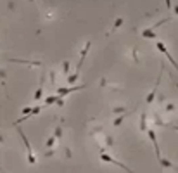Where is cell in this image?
Returning a JSON list of instances; mask_svg holds the SVG:
<instances>
[{
	"label": "cell",
	"mask_w": 178,
	"mask_h": 173,
	"mask_svg": "<svg viewBox=\"0 0 178 173\" xmlns=\"http://www.w3.org/2000/svg\"><path fill=\"white\" fill-rule=\"evenodd\" d=\"M31 113V107H24V109H23V116H28Z\"/></svg>",
	"instance_id": "22"
},
{
	"label": "cell",
	"mask_w": 178,
	"mask_h": 173,
	"mask_svg": "<svg viewBox=\"0 0 178 173\" xmlns=\"http://www.w3.org/2000/svg\"><path fill=\"white\" fill-rule=\"evenodd\" d=\"M85 88V85H76V86H62V88H57V97H66V95H69V94H73V92H76V90H83Z\"/></svg>",
	"instance_id": "3"
},
{
	"label": "cell",
	"mask_w": 178,
	"mask_h": 173,
	"mask_svg": "<svg viewBox=\"0 0 178 173\" xmlns=\"http://www.w3.org/2000/svg\"><path fill=\"white\" fill-rule=\"evenodd\" d=\"M147 135L154 145V151H156V156H158V159L161 158V151H159V142H158V135H156V130H147Z\"/></svg>",
	"instance_id": "5"
},
{
	"label": "cell",
	"mask_w": 178,
	"mask_h": 173,
	"mask_svg": "<svg viewBox=\"0 0 178 173\" xmlns=\"http://www.w3.org/2000/svg\"><path fill=\"white\" fill-rule=\"evenodd\" d=\"M62 73H64V75L69 73V61H64V62H62Z\"/></svg>",
	"instance_id": "19"
},
{
	"label": "cell",
	"mask_w": 178,
	"mask_h": 173,
	"mask_svg": "<svg viewBox=\"0 0 178 173\" xmlns=\"http://www.w3.org/2000/svg\"><path fill=\"white\" fill-rule=\"evenodd\" d=\"M57 99H59L57 95H52V97H47L45 100H43V106H52V104H55V102H57Z\"/></svg>",
	"instance_id": "15"
},
{
	"label": "cell",
	"mask_w": 178,
	"mask_h": 173,
	"mask_svg": "<svg viewBox=\"0 0 178 173\" xmlns=\"http://www.w3.org/2000/svg\"><path fill=\"white\" fill-rule=\"evenodd\" d=\"M113 113L121 116V114H126V113H130V109H128V107H121V106H119V107H113Z\"/></svg>",
	"instance_id": "13"
},
{
	"label": "cell",
	"mask_w": 178,
	"mask_h": 173,
	"mask_svg": "<svg viewBox=\"0 0 178 173\" xmlns=\"http://www.w3.org/2000/svg\"><path fill=\"white\" fill-rule=\"evenodd\" d=\"M55 104H57V106H59V107H62V106H64V99H62V97H59V99H57V102H55Z\"/></svg>",
	"instance_id": "23"
},
{
	"label": "cell",
	"mask_w": 178,
	"mask_h": 173,
	"mask_svg": "<svg viewBox=\"0 0 178 173\" xmlns=\"http://www.w3.org/2000/svg\"><path fill=\"white\" fill-rule=\"evenodd\" d=\"M158 161H159L161 168H175V163H173V161H169V159H166V158H163V156H161Z\"/></svg>",
	"instance_id": "9"
},
{
	"label": "cell",
	"mask_w": 178,
	"mask_h": 173,
	"mask_svg": "<svg viewBox=\"0 0 178 173\" xmlns=\"http://www.w3.org/2000/svg\"><path fill=\"white\" fill-rule=\"evenodd\" d=\"M2 173H4V171H2Z\"/></svg>",
	"instance_id": "28"
},
{
	"label": "cell",
	"mask_w": 178,
	"mask_h": 173,
	"mask_svg": "<svg viewBox=\"0 0 178 173\" xmlns=\"http://www.w3.org/2000/svg\"><path fill=\"white\" fill-rule=\"evenodd\" d=\"M166 111H168V113L175 111V104H168V106H166Z\"/></svg>",
	"instance_id": "21"
},
{
	"label": "cell",
	"mask_w": 178,
	"mask_h": 173,
	"mask_svg": "<svg viewBox=\"0 0 178 173\" xmlns=\"http://www.w3.org/2000/svg\"><path fill=\"white\" fill-rule=\"evenodd\" d=\"M54 137H55V139H61V137H62V125H59V126L55 128V132H54Z\"/></svg>",
	"instance_id": "18"
},
{
	"label": "cell",
	"mask_w": 178,
	"mask_h": 173,
	"mask_svg": "<svg viewBox=\"0 0 178 173\" xmlns=\"http://www.w3.org/2000/svg\"><path fill=\"white\" fill-rule=\"evenodd\" d=\"M130 113H131V111H130ZM130 113H126V114H121V116H118V118H114V121H113V125H114V126L118 128V126H119V125H121V123L125 121V118H126V116H128Z\"/></svg>",
	"instance_id": "14"
},
{
	"label": "cell",
	"mask_w": 178,
	"mask_h": 173,
	"mask_svg": "<svg viewBox=\"0 0 178 173\" xmlns=\"http://www.w3.org/2000/svg\"><path fill=\"white\" fill-rule=\"evenodd\" d=\"M133 57H135V62H138V55H137V50H133Z\"/></svg>",
	"instance_id": "26"
},
{
	"label": "cell",
	"mask_w": 178,
	"mask_h": 173,
	"mask_svg": "<svg viewBox=\"0 0 178 173\" xmlns=\"http://www.w3.org/2000/svg\"><path fill=\"white\" fill-rule=\"evenodd\" d=\"M55 140H57V139H55L54 135H52V137H49V139H47V142H45V147H47V149H52V147L55 145Z\"/></svg>",
	"instance_id": "17"
},
{
	"label": "cell",
	"mask_w": 178,
	"mask_h": 173,
	"mask_svg": "<svg viewBox=\"0 0 178 173\" xmlns=\"http://www.w3.org/2000/svg\"><path fill=\"white\" fill-rule=\"evenodd\" d=\"M105 140H107V145H113V137H107Z\"/></svg>",
	"instance_id": "25"
},
{
	"label": "cell",
	"mask_w": 178,
	"mask_h": 173,
	"mask_svg": "<svg viewBox=\"0 0 178 173\" xmlns=\"http://www.w3.org/2000/svg\"><path fill=\"white\" fill-rule=\"evenodd\" d=\"M11 62H21V64H30V66H42L40 61H21V59H11Z\"/></svg>",
	"instance_id": "12"
},
{
	"label": "cell",
	"mask_w": 178,
	"mask_h": 173,
	"mask_svg": "<svg viewBox=\"0 0 178 173\" xmlns=\"http://www.w3.org/2000/svg\"><path fill=\"white\" fill-rule=\"evenodd\" d=\"M100 159L104 161V163H111V164H116V166H119V168H123V170H126V173H135V171H133V170H130L126 164H123V163H119L118 159H114V158H111L107 153H105V151H102V153H100Z\"/></svg>",
	"instance_id": "1"
},
{
	"label": "cell",
	"mask_w": 178,
	"mask_h": 173,
	"mask_svg": "<svg viewBox=\"0 0 178 173\" xmlns=\"http://www.w3.org/2000/svg\"><path fill=\"white\" fill-rule=\"evenodd\" d=\"M147 121H149L147 113H142V116H140V132H147Z\"/></svg>",
	"instance_id": "8"
},
{
	"label": "cell",
	"mask_w": 178,
	"mask_h": 173,
	"mask_svg": "<svg viewBox=\"0 0 178 173\" xmlns=\"http://www.w3.org/2000/svg\"><path fill=\"white\" fill-rule=\"evenodd\" d=\"M142 36H144V38H152V40H156V38H158V33L152 31L150 28H145V30L142 31Z\"/></svg>",
	"instance_id": "10"
},
{
	"label": "cell",
	"mask_w": 178,
	"mask_h": 173,
	"mask_svg": "<svg viewBox=\"0 0 178 173\" xmlns=\"http://www.w3.org/2000/svg\"><path fill=\"white\" fill-rule=\"evenodd\" d=\"M90 47H92V42L88 40V42L85 43V47L81 49V52H80V62H78V66H76V73H78V75H80V69H81L83 62H85V59H86V54L90 52Z\"/></svg>",
	"instance_id": "4"
},
{
	"label": "cell",
	"mask_w": 178,
	"mask_h": 173,
	"mask_svg": "<svg viewBox=\"0 0 178 173\" xmlns=\"http://www.w3.org/2000/svg\"><path fill=\"white\" fill-rule=\"evenodd\" d=\"M50 81L55 83V71H50Z\"/></svg>",
	"instance_id": "24"
},
{
	"label": "cell",
	"mask_w": 178,
	"mask_h": 173,
	"mask_svg": "<svg viewBox=\"0 0 178 173\" xmlns=\"http://www.w3.org/2000/svg\"><path fill=\"white\" fill-rule=\"evenodd\" d=\"M17 132H19L21 139H23V142H24V145H26V151H28V163H30V164H35V163H36V156L33 154V149H31V145H30V140L26 139V135H24L23 130H17Z\"/></svg>",
	"instance_id": "2"
},
{
	"label": "cell",
	"mask_w": 178,
	"mask_h": 173,
	"mask_svg": "<svg viewBox=\"0 0 178 173\" xmlns=\"http://www.w3.org/2000/svg\"><path fill=\"white\" fill-rule=\"evenodd\" d=\"M78 78H80V75H78V73H73V75H68V83H69V85H74V83L78 81Z\"/></svg>",
	"instance_id": "16"
},
{
	"label": "cell",
	"mask_w": 178,
	"mask_h": 173,
	"mask_svg": "<svg viewBox=\"0 0 178 173\" xmlns=\"http://www.w3.org/2000/svg\"><path fill=\"white\" fill-rule=\"evenodd\" d=\"M161 73H163V69H161ZM161 73H159V78H158V81H156V85L152 86V90H150L149 95L145 97V104H152L154 99H156V95H158V88H159V83H161Z\"/></svg>",
	"instance_id": "6"
},
{
	"label": "cell",
	"mask_w": 178,
	"mask_h": 173,
	"mask_svg": "<svg viewBox=\"0 0 178 173\" xmlns=\"http://www.w3.org/2000/svg\"><path fill=\"white\" fill-rule=\"evenodd\" d=\"M156 49H158V50H159L161 54H164V55H166V57L169 59V62L173 64V68H176V61H175V59H173V55H171V54L168 52V49H166V45H164L163 42H159V40H158V43H156Z\"/></svg>",
	"instance_id": "7"
},
{
	"label": "cell",
	"mask_w": 178,
	"mask_h": 173,
	"mask_svg": "<svg viewBox=\"0 0 178 173\" xmlns=\"http://www.w3.org/2000/svg\"><path fill=\"white\" fill-rule=\"evenodd\" d=\"M0 78H5V71L4 69H0Z\"/></svg>",
	"instance_id": "27"
},
{
	"label": "cell",
	"mask_w": 178,
	"mask_h": 173,
	"mask_svg": "<svg viewBox=\"0 0 178 173\" xmlns=\"http://www.w3.org/2000/svg\"><path fill=\"white\" fill-rule=\"evenodd\" d=\"M121 24H123V19H121V17H118V19L114 21V28H113V30H118Z\"/></svg>",
	"instance_id": "20"
},
{
	"label": "cell",
	"mask_w": 178,
	"mask_h": 173,
	"mask_svg": "<svg viewBox=\"0 0 178 173\" xmlns=\"http://www.w3.org/2000/svg\"><path fill=\"white\" fill-rule=\"evenodd\" d=\"M43 81H45V78H42V83H40V86H38L36 92H35V102H38L42 99V95H43Z\"/></svg>",
	"instance_id": "11"
}]
</instances>
